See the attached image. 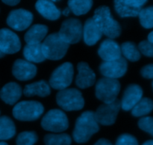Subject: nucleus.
<instances>
[{"label": "nucleus", "mask_w": 153, "mask_h": 145, "mask_svg": "<svg viewBox=\"0 0 153 145\" xmlns=\"http://www.w3.org/2000/svg\"><path fill=\"white\" fill-rule=\"evenodd\" d=\"M99 130L100 125L96 120L94 112L85 111L76 119L73 132V139L79 144L85 143Z\"/></svg>", "instance_id": "1"}, {"label": "nucleus", "mask_w": 153, "mask_h": 145, "mask_svg": "<svg viewBox=\"0 0 153 145\" xmlns=\"http://www.w3.org/2000/svg\"><path fill=\"white\" fill-rule=\"evenodd\" d=\"M93 19L101 30L103 35L108 39L117 38L121 34V25L113 18L110 8L106 5L97 7L94 11Z\"/></svg>", "instance_id": "2"}, {"label": "nucleus", "mask_w": 153, "mask_h": 145, "mask_svg": "<svg viewBox=\"0 0 153 145\" xmlns=\"http://www.w3.org/2000/svg\"><path fill=\"white\" fill-rule=\"evenodd\" d=\"M41 46L46 59L58 60L65 56L70 45L61 40L58 33H53L45 38L41 43Z\"/></svg>", "instance_id": "3"}, {"label": "nucleus", "mask_w": 153, "mask_h": 145, "mask_svg": "<svg viewBox=\"0 0 153 145\" xmlns=\"http://www.w3.org/2000/svg\"><path fill=\"white\" fill-rule=\"evenodd\" d=\"M56 102L63 110L67 112L79 111L85 106V99L82 92L75 88L59 91L56 95Z\"/></svg>", "instance_id": "4"}, {"label": "nucleus", "mask_w": 153, "mask_h": 145, "mask_svg": "<svg viewBox=\"0 0 153 145\" xmlns=\"http://www.w3.org/2000/svg\"><path fill=\"white\" fill-rule=\"evenodd\" d=\"M44 107L41 103L36 101H22L17 103L13 108V116L21 121H33L43 115Z\"/></svg>", "instance_id": "5"}, {"label": "nucleus", "mask_w": 153, "mask_h": 145, "mask_svg": "<svg viewBox=\"0 0 153 145\" xmlns=\"http://www.w3.org/2000/svg\"><path fill=\"white\" fill-rule=\"evenodd\" d=\"M120 88L118 80L102 77L96 83V97L104 104H111L117 100Z\"/></svg>", "instance_id": "6"}, {"label": "nucleus", "mask_w": 153, "mask_h": 145, "mask_svg": "<svg viewBox=\"0 0 153 145\" xmlns=\"http://www.w3.org/2000/svg\"><path fill=\"white\" fill-rule=\"evenodd\" d=\"M74 68L71 63L66 62L55 68L51 74L49 84L51 88L56 90L67 89L73 82Z\"/></svg>", "instance_id": "7"}, {"label": "nucleus", "mask_w": 153, "mask_h": 145, "mask_svg": "<svg viewBox=\"0 0 153 145\" xmlns=\"http://www.w3.org/2000/svg\"><path fill=\"white\" fill-rule=\"evenodd\" d=\"M41 127L46 131L61 133L69 127L68 118L62 110L58 109L51 110L42 119Z\"/></svg>", "instance_id": "8"}, {"label": "nucleus", "mask_w": 153, "mask_h": 145, "mask_svg": "<svg viewBox=\"0 0 153 145\" xmlns=\"http://www.w3.org/2000/svg\"><path fill=\"white\" fill-rule=\"evenodd\" d=\"M83 26L79 19L70 18L61 24L58 35L63 41L68 45L76 44L82 38Z\"/></svg>", "instance_id": "9"}, {"label": "nucleus", "mask_w": 153, "mask_h": 145, "mask_svg": "<svg viewBox=\"0 0 153 145\" xmlns=\"http://www.w3.org/2000/svg\"><path fill=\"white\" fill-rule=\"evenodd\" d=\"M120 109V101L117 99L111 104H103L100 105L94 113L97 123L104 126L113 125L116 121Z\"/></svg>", "instance_id": "10"}, {"label": "nucleus", "mask_w": 153, "mask_h": 145, "mask_svg": "<svg viewBox=\"0 0 153 145\" xmlns=\"http://www.w3.org/2000/svg\"><path fill=\"white\" fill-rule=\"evenodd\" d=\"M33 21V14L29 10L19 8L13 10L7 18V25L15 31H22L29 28Z\"/></svg>", "instance_id": "11"}, {"label": "nucleus", "mask_w": 153, "mask_h": 145, "mask_svg": "<svg viewBox=\"0 0 153 145\" xmlns=\"http://www.w3.org/2000/svg\"><path fill=\"white\" fill-rule=\"evenodd\" d=\"M128 69V63L124 57L108 62L103 61L100 66V71L104 77L117 80L125 75Z\"/></svg>", "instance_id": "12"}, {"label": "nucleus", "mask_w": 153, "mask_h": 145, "mask_svg": "<svg viewBox=\"0 0 153 145\" xmlns=\"http://www.w3.org/2000/svg\"><path fill=\"white\" fill-rule=\"evenodd\" d=\"M21 49L19 37L8 28L0 29V52L5 54H13Z\"/></svg>", "instance_id": "13"}, {"label": "nucleus", "mask_w": 153, "mask_h": 145, "mask_svg": "<svg viewBox=\"0 0 153 145\" xmlns=\"http://www.w3.org/2000/svg\"><path fill=\"white\" fill-rule=\"evenodd\" d=\"M146 2V0H116L114 8L120 17H136Z\"/></svg>", "instance_id": "14"}, {"label": "nucleus", "mask_w": 153, "mask_h": 145, "mask_svg": "<svg viewBox=\"0 0 153 145\" xmlns=\"http://www.w3.org/2000/svg\"><path fill=\"white\" fill-rule=\"evenodd\" d=\"M37 66L34 63L22 59L15 60L12 68L13 75L21 81H27L33 79L37 74Z\"/></svg>", "instance_id": "15"}, {"label": "nucleus", "mask_w": 153, "mask_h": 145, "mask_svg": "<svg viewBox=\"0 0 153 145\" xmlns=\"http://www.w3.org/2000/svg\"><path fill=\"white\" fill-rule=\"evenodd\" d=\"M98 54L104 62L116 60L122 57L120 46L115 40L105 39L99 47Z\"/></svg>", "instance_id": "16"}, {"label": "nucleus", "mask_w": 153, "mask_h": 145, "mask_svg": "<svg viewBox=\"0 0 153 145\" xmlns=\"http://www.w3.org/2000/svg\"><path fill=\"white\" fill-rule=\"evenodd\" d=\"M143 98V89L139 85L131 84L127 86L120 101L121 109L130 111Z\"/></svg>", "instance_id": "17"}, {"label": "nucleus", "mask_w": 153, "mask_h": 145, "mask_svg": "<svg viewBox=\"0 0 153 145\" xmlns=\"http://www.w3.org/2000/svg\"><path fill=\"white\" fill-rule=\"evenodd\" d=\"M78 74L76 78V84L82 89L94 86L96 82V74L87 63L80 62L77 65Z\"/></svg>", "instance_id": "18"}, {"label": "nucleus", "mask_w": 153, "mask_h": 145, "mask_svg": "<svg viewBox=\"0 0 153 145\" xmlns=\"http://www.w3.org/2000/svg\"><path fill=\"white\" fill-rule=\"evenodd\" d=\"M102 35L101 30L93 18L85 21L82 31V37L85 44L89 46H94L100 41Z\"/></svg>", "instance_id": "19"}, {"label": "nucleus", "mask_w": 153, "mask_h": 145, "mask_svg": "<svg viewBox=\"0 0 153 145\" xmlns=\"http://www.w3.org/2000/svg\"><path fill=\"white\" fill-rule=\"evenodd\" d=\"M22 95V87L15 82L7 83L0 90V98L8 105H14Z\"/></svg>", "instance_id": "20"}, {"label": "nucleus", "mask_w": 153, "mask_h": 145, "mask_svg": "<svg viewBox=\"0 0 153 145\" xmlns=\"http://www.w3.org/2000/svg\"><path fill=\"white\" fill-rule=\"evenodd\" d=\"M35 8L43 18L49 20L55 21L61 17V10L52 1L39 0L36 2Z\"/></svg>", "instance_id": "21"}, {"label": "nucleus", "mask_w": 153, "mask_h": 145, "mask_svg": "<svg viewBox=\"0 0 153 145\" xmlns=\"http://www.w3.org/2000/svg\"><path fill=\"white\" fill-rule=\"evenodd\" d=\"M48 27L42 24H35L28 28L25 34V43L28 45L41 44L47 34Z\"/></svg>", "instance_id": "22"}, {"label": "nucleus", "mask_w": 153, "mask_h": 145, "mask_svg": "<svg viewBox=\"0 0 153 145\" xmlns=\"http://www.w3.org/2000/svg\"><path fill=\"white\" fill-rule=\"evenodd\" d=\"M22 93L26 97L39 96L45 98L50 95L51 87L45 80H39L34 83L27 84L22 90Z\"/></svg>", "instance_id": "23"}, {"label": "nucleus", "mask_w": 153, "mask_h": 145, "mask_svg": "<svg viewBox=\"0 0 153 145\" xmlns=\"http://www.w3.org/2000/svg\"><path fill=\"white\" fill-rule=\"evenodd\" d=\"M23 56L25 60L31 63H40L46 60L42 51L41 44H26L23 49Z\"/></svg>", "instance_id": "24"}, {"label": "nucleus", "mask_w": 153, "mask_h": 145, "mask_svg": "<svg viewBox=\"0 0 153 145\" xmlns=\"http://www.w3.org/2000/svg\"><path fill=\"white\" fill-rule=\"evenodd\" d=\"M16 134V127L10 118L0 117V141H5L13 138Z\"/></svg>", "instance_id": "25"}, {"label": "nucleus", "mask_w": 153, "mask_h": 145, "mask_svg": "<svg viewBox=\"0 0 153 145\" xmlns=\"http://www.w3.org/2000/svg\"><path fill=\"white\" fill-rule=\"evenodd\" d=\"M93 6L91 0H70L68 7L76 16L85 15L91 10Z\"/></svg>", "instance_id": "26"}, {"label": "nucleus", "mask_w": 153, "mask_h": 145, "mask_svg": "<svg viewBox=\"0 0 153 145\" xmlns=\"http://www.w3.org/2000/svg\"><path fill=\"white\" fill-rule=\"evenodd\" d=\"M121 54L126 60L136 62L140 59V52L137 46L132 42H125L120 46Z\"/></svg>", "instance_id": "27"}, {"label": "nucleus", "mask_w": 153, "mask_h": 145, "mask_svg": "<svg viewBox=\"0 0 153 145\" xmlns=\"http://www.w3.org/2000/svg\"><path fill=\"white\" fill-rule=\"evenodd\" d=\"M153 110V101L149 98H142L133 107L131 114L134 117H145Z\"/></svg>", "instance_id": "28"}, {"label": "nucleus", "mask_w": 153, "mask_h": 145, "mask_svg": "<svg viewBox=\"0 0 153 145\" xmlns=\"http://www.w3.org/2000/svg\"><path fill=\"white\" fill-rule=\"evenodd\" d=\"M45 145H70L72 138L67 133H49L44 137Z\"/></svg>", "instance_id": "29"}, {"label": "nucleus", "mask_w": 153, "mask_h": 145, "mask_svg": "<svg viewBox=\"0 0 153 145\" xmlns=\"http://www.w3.org/2000/svg\"><path fill=\"white\" fill-rule=\"evenodd\" d=\"M140 25L146 29L153 28V6L142 8L139 13Z\"/></svg>", "instance_id": "30"}, {"label": "nucleus", "mask_w": 153, "mask_h": 145, "mask_svg": "<svg viewBox=\"0 0 153 145\" xmlns=\"http://www.w3.org/2000/svg\"><path fill=\"white\" fill-rule=\"evenodd\" d=\"M38 137L34 131H24L17 135L16 145H34L37 141Z\"/></svg>", "instance_id": "31"}, {"label": "nucleus", "mask_w": 153, "mask_h": 145, "mask_svg": "<svg viewBox=\"0 0 153 145\" xmlns=\"http://www.w3.org/2000/svg\"><path fill=\"white\" fill-rule=\"evenodd\" d=\"M138 127L140 130L153 136V117L145 116L141 118L138 121Z\"/></svg>", "instance_id": "32"}, {"label": "nucleus", "mask_w": 153, "mask_h": 145, "mask_svg": "<svg viewBox=\"0 0 153 145\" xmlns=\"http://www.w3.org/2000/svg\"><path fill=\"white\" fill-rule=\"evenodd\" d=\"M115 145H139L134 136L130 134H122L117 139Z\"/></svg>", "instance_id": "33"}, {"label": "nucleus", "mask_w": 153, "mask_h": 145, "mask_svg": "<svg viewBox=\"0 0 153 145\" xmlns=\"http://www.w3.org/2000/svg\"><path fill=\"white\" fill-rule=\"evenodd\" d=\"M138 49L140 54L144 56L153 57V43L148 40H143L138 45Z\"/></svg>", "instance_id": "34"}, {"label": "nucleus", "mask_w": 153, "mask_h": 145, "mask_svg": "<svg viewBox=\"0 0 153 145\" xmlns=\"http://www.w3.org/2000/svg\"><path fill=\"white\" fill-rule=\"evenodd\" d=\"M141 75L144 78L153 79V63L148 64L141 68Z\"/></svg>", "instance_id": "35"}, {"label": "nucleus", "mask_w": 153, "mask_h": 145, "mask_svg": "<svg viewBox=\"0 0 153 145\" xmlns=\"http://www.w3.org/2000/svg\"><path fill=\"white\" fill-rule=\"evenodd\" d=\"M94 145H113L111 144L109 140L105 139V138H101V139L98 140L97 142L94 144Z\"/></svg>", "instance_id": "36"}, {"label": "nucleus", "mask_w": 153, "mask_h": 145, "mask_svg": "<svg viewBox=\"0 0 153 145\" xmlns=\"http://www.w3.org/2000/svg\"><path fill=\"white\" fill-rule=\"evenodd\" d=\"M19 0H3L2 2L4 3L5 4L9 6H15L17 5L19 3Z\"/></svg>", "instance_id": "37"}, {"label": "nucleus", "mask_w": 153, "mask_h": 145, "mask_svg": "<svg viewBox=\"0 0 153 145\" xmlns=\"http://www.w3.org/2000/svg\"><path fill=\"white\" fill-rule=\"evenodd\" d=\"M70 12H71V11H70V8H69V7H66L65 9H64V10H62L61 13H62L63 15H64V16H68L69 15H70Z\"/></svg>", "instance_id": "38"}, {"label": "nucleus", "mask_w": 153, "mask_h": 145, "mask_svg": "<svg viewBox=\"0 0 153 145\" xmlns=\"http://www.w3.org/2000/svg\"><path fill=\"white\" fill-rule=\"evenodd\" d=\"M147 40L153 43V31H151V32L149 34V35H148V40Z\"/></svg>", "instance_id": "39"}, {"label": "nucleus", "mask_w": 153, "mask_h": 145, "mask_svg": "<svg viewBox=\"0 0 153 145\" xmlns=\"http://www.w3.org/2000/svg\"><path fill=\"white\" fill-rule=\"evenodd\" d=\"M142 145H153V140H149V141H145Z\"/></svg>", "instance_id": "40"}, {"label": "nucleus", "mask_w": 153, "mask_h": 145, "mask_svg": "<svg viewBox=\"0 0 153 145\" xmlns=\"http://www.w3.org/2000/svg\"><path fill=\"white\" fill-rule=\"evenodd\" d=\"M0 145H8V144H7L6 142H4V141H1V142H0Z\"/></svg>", "instance_id": "41"}, {"label": "nucleus", "mask_w": 153, "mask_h": 145, "mask_svg": "<svg viewBox=\"0 0 153 145\" xmlns=\"http://www.w3.org/2000/svg\"><path fill=\"white\" fill-rule=\"evenodd\" d=\"M4 56V54L3 53H1V52H0V58H1V57H3Z\"/></svg>", "instance_id": "42"}, {"label": "nucleus", "mask_w": 153, "mask_h": 145, "mask_svg": "<svg viewBox=\"0 0 153 145\" xmlns=\"http://www.w3.org/2000/svg\"><path fill=\"white\" fill-rule=\"evenodd\" d=\"M152 88H153V82H152Z\"/></svg>", "instance_id": "43"}]
</instances>
